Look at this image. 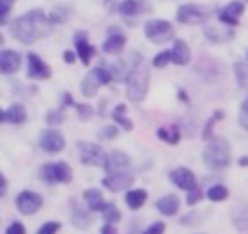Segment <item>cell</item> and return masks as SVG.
Segmentation results:
<instances>
[{"instance_id":"obj_1","label":"cell","mask_w":248,"mask_h":234,"mask_svg":"<svg viewBox=\"0 0 248 234\" xmlns=\"http://www.w3.org/2000/svg\"><path fill=\"white\" fill-rule=\"evenodd\" d=\"M50 31H52V21L43 9H32L18 16L9 27L11 36L23 45H32L39 39H45Z\"/></svg>"},{"instance_id":"obj_2","label":"cell","mask_w":248,"mask_h":234,"mask_svg":"<svg viewBox=\"0 0 248 234\" xmlns=\"http://www.w3.org/2000/svg\"><path fill=\"white\" fill-rule=\"evenodd\" d=\"M131 55L133 57H131V71L126 80V96L129 101L140 103L144 101L147 89H149V66L140 53H131Z\"/></svg>"},{"instance_id":"obj_3","label":"cell","mask_w":248,"mask_h":234,"mask_svg":"<svg viewBox=\"0 0 248 234\" xmlns=\"http://www.w3.org/2000/svg\"><path fill=\"white\" fill-rule=\"evenodd\" d=\"M202 161L211 171H222L231 165V146L223 137H215L202 151Z\"/></svg>"},{"instance_id":"obj_4","label":"cell","mask_w":248,"mask_h":234,"mask_svg":"<svg viewBox=\"0 0 248 234\" xmlns=\"http://www.w3.org/2000/svg\"><path fill=\"white\" fill-rule=\"evenodd\" d=\"M144 34L151 43L155 45H165L169 41H174L176 29L170 21L167 20H149L144 27Z\"/></svg>"},{"instance_id":"obj_5","label":"cell","mask_w":248,"mask_h":234,"mask_svg":"<svg viewBox=\"0 0 248 234\" xmlns=\"http://www.w3.org/2000/svg\"><path fill=\"white\" fill-rule=\"evenodd\" d=\"M39 177L48 185H67L73 179V171L69 163L66 161H53V163H45L39 171Z\"/></svg>"},{"instance_id":"obj_6","label":"cell","mask_w":248,"mask_h":234,"mask_svg":"<svg viewBox=\"0 0 248 234\" xmlns=\"http://www.w3.org/2000/svg\"><path fill=\"white\" fill-rule=\"evenodd\" d=\"M209 7L202 4H183L177 7L176 20L185 25H199V23H206L209 20Z\"/></svg>"},{"instance_id":"obj_7","label":"cell","mask_w":248,"mask_h":234,"mask_svg":"<svg viewBox=\"0 0 248 234\" xmlns=\"http://www.w3.org/2000/svg\"><path fill=\"white\" fill-rule=\"evenodd\" d=\"M77 151L83 165L103 167L105 161H107V156H108L99 144H93V142H85V140L77 142Z\"/></svg>"},{"instance_id":"obj_8","label":"cell","mask_w":248,"mask_h":234,"mask_svg":"<svg viewBox=\"0 0 248 234\" xmlns=\"http://www.w3.org/2000/svg\"><path fill=\"white\" fill-rule=\"evenodd\" d=\"M16 208H18V211H20L21 215L31 217V215L37 213V211L43 208V197L36 192L23 190V192L18 193V197H16Z\"/></svg>"},{"instance_id":"obj_9","label":"cell","mask_w":248,"mask_h":234,"mask_svg":"<svg viewBox=\"0 0 248 234\" xmlns=\"http://www.w3.org/2000/svg\"><path fill=\"white\" fill-rule=\"evenodd\" d=\"M39 147H41L43 151L50 153V155H55V153H61L66 147V139H64V135L59 130L48 128L39 137Z\"/></svg>"},{"instance_id":"obj_10","label":"cell","mask_w":248,"mask_h":234,"mask_svg":"<svg viewBox=\"0 0 248 234\" xmlns=\"http://www.w3.org/2000/svg\"><path fill=\"white\" fill-rule=\"evenodd\" d=\"M27 78L31 80H46L52 77V69L37 53H27Z\"/></svg>"},{"instance_id":"obj_11","label":"cell","mask_w":248,"mask_h":234,"mask_svg":"<svg viewBox=\"0 0 248 234\" xmlns=\"http://www.w3.org/2000/svg\"><path fill=\"white\" fill-rule=\"evenodd\" d=\"M133 179H135L133 174L124 169V171L112 172L108 176H105L103 179H101V185H103L107 190H110V192H121V190H126V188L131 187Z\"/></svg>"},{"instance_id":"obj_12","label":"cell","mask_w":248,"mask_h":234,"mask_svg":"<svg viewBox=\"0 0 248 234\" xmlns=\"http://www.w3.org/2000/svg\"><path fill=\"white\" fill-rule=\"evenodd\" d=\"M169 177H170V181L174 183L177 188H181V190H185V192H191L193 188L199 187L197 176L190 171V169H186V167H177V169L170 171Z\"/></svg>"},{"instance_id":"obj_13","label":"cell","mask_w":248,"mask_h":234,"mask_svg":"<svg viewBox=\"0 0 248 234\" xmlns=\"http://www.w3.org/2000/svg\"><path fill=\"white\" fill-rule=\"evenodd\" d=\"M243 13H245L243 2H241V0H232V2H229V4L218 13V20L222 21L223 25L238 27L239 18L243 16Z\"/></svg>"},{"instance_id":"obj_14","label":"cell","mask_w":248,"mask_h":234,"mask_svg":"<svg viewBox=\"0 0 248 234\" xmlns=\"http://www.w3.org/2000/svg\"><path fill=\"white\" fill-rule=\"evenodd\" d=\"M73 43H75V48H77L78 59L82 61L83 66H89V64H91V59H93L94 53H96V48L89 45L87 32H83V31L75 32V36H73Z\"/></svg>"},{"instance_id":"obj_15","label":"cell","mask_w":248,"mask_h":234,"mask_svg":"<svg viewBox=\"0 0 248 234\" xmlns=\"http://www.w3.org/2000/svg\"><path fill=\"white\" fill-rule=\"evenodd\" d=\"M124 47H126V36H124V32L112 27L103 43V52L110 53V55H117V53L123 52Z\"/></svg>"},{"instance_id":"obj_16","label":"cell","mask_w":248,"mask_h":234,"mask_svg":"<svg viewBox=\"0 0 248 234\" xmlns=\"http://www.w3.org/2000/svg\"><path fill=\"white\" fill-rule=\"evenodd\" d=\"M21 68V55L16 50H2L0 53V69L2 75H15Z\"/></svg>"},{"instance_id":"obj_17","label":"cell","mask_w":248,"mask_h":234,"mask_svg":"<svg viewBox=\"0 0 248 234\" xmlns=\"http://www.w3.org/2000/svg\"><path fill=\"white\" fill-rule=\"evenodd\" d=\"M128 165H129V156L126 155L124 151L115 149V151L108 153V156H107V161H105V165H103V171H107V174H112V172L124 171Z\"/></svg>"},{"instance_id":"obj_18","label":"cell","mask_w":248,"mask_h":234,"mask_svg":"<svg viewBox=\"0 0 248 234\" xmlns=\"http://www.w3.org/2000/svg\"><path fill=\"white\" fill-rule=\"evenodd\" d=\"M151 11V4L147 0H123L119 4V13L123 16H140Z\"/></svg>"},{"instance_id":"obj_19","label":"cell","mask_w":248,"mask_h":234,"mask_svg":"<svg viewBox=\"0 0 248 234\" xmlns=\"http://www.w3.org/2000/svg\"><path fill=\"white\" fill-rule=\"evenodd\" d=\"M27 121V109L21 103H13L7 110H2V123L20 126Z\"/></svg>"},{"instance_id":"obj_20","label":"cell","mask_w":248,"mask_h":234,"mask_svg":"<svg viewBox=\"0 0 248 234\" xmlns=\"http://www.w3.org/2000/svg\"><path fill=\"white\" fill-rule=\"evenodd\" d=\"M231 218L238 231H248V203L239 201L231 209Z\"/></svg>"},{"instance_id":"obj_21","label":"cell","mask_w":248,"mask_h":234,"mask_svg":"<svg viewBox=\"0 0 248 234\" xmlns=\"http://www.w3.org/2000/svg\"><path fill=\"white\" fill-rule=\"evenodd\" d=\"M172 62L177 64V66H185V64L190 62L191 52L190 47L186 45V41L183 39H174V45H172Z\"/></svg>"},{"instance_id":"obj_22","label":"cell","mask_w":248,"mask_h":234,"mask_svg":"<svg viewBox=\"0 0 248 234\" xmlns=\"http://www.w3.org/2000/svg\"><path fill=\"white\" fill-rule=\"evenodd\" d=\"M83 201L87 203V208L93 211V213H96V211H103L105 206H107V203H105L103 199V193L99 192L98 188H87L85 192L82 193Z\"/></svg>"},{"instance_id":"obj_23","label":"cell","mask_w":248,"mask_h":234,"mask_svg":"<svg viewBox=\"0 0 248 234\" xmlns=\"http://www.w3.org/2000/svg\"><path fill=\"white\" fill-rule=\"evenodd\" d=\"M156 209H158V213L165 215V217H174L179 211V199L174 193H169L156 201Z\"/></svg>"},{"instance_id":"obj_24","label":"cell","mask_w":248,"mask_h":234,"mask_svg":"<svg viewBox=\"0 0 248 234\" xmlns=\"http://www.w3.org/2000/svg\"><path fill=\"white\" fill-rule=\"evenodd\" d=\"M71 224L80 231L89 229V225L93 224V211L91 209H83L80 206H75L71 213Z\"/></svg>"},{"instance_id":"obj_25","label":"cell","mask_w":248,"mask_h":234,"mask_svg":"<svg viewBox=\"0 0 248 234\" xmlns=\"http://www.w3.org/2000/svg\"><path fill=\"white\" fill-rule=\"evenodd\" d=\"M99 87H101V82H99L98 75L93 71H89L85 77H83L82 83H80V89H82V94L85 96V98H93V96H96L99 91Z\"/></svg>"},{"instance_id":"obj_26","label":"cell","mask_w":248,"mask_h":234,"mask_svg":"<svg viewBox=\"0 0 248 234\" xmlns=\"http://www.w3.org/2000/svg\"><path fill=\"white\" fill-rule=\"evenodd\" d=\"M158 139L170 146H177L181 142V131H179V126L177 125H170V126H163V128H158L156 131Z\"/></svg>"},{"instance_id":"obj_27","label":"cell","mask_w":248,"mask_h":234,"mask_svg":"<svg viewBox=\"0 0 248 234\" xmlns=\"http://www.w3.org/2000/svg\"><path fill=\"white\" fill-rule=\"evenodd\" d=\"M124 201L128 204L129 209H140L147 201V192L144 188H135V190H129L126 195H124Z\"/></svg>"},{"instance_id":"obj_28","label":"cell","mask_w":248,"mask_h":234,"mask_svg":"<svg viewBox=\"0 0 248 234\" xmlns=\"http://www.w3.org/2000/svg\"><path fill=\"white\" fill-rule=\"evenodd\" d=\"M48 18L52 21V25H61V23H64V21H67L71 18V7L64 4L57 5V7L52 9V13L48 15Z\"/></svg>"},{"instance_id":"obj_29","label":"cell","mask_w":248,"mask_h":234,"mask_svg":"<svg viewBox=\"0 0 248 234\" xmlns=\"http://www.w3.org/2000/svg\"><path fill=\"white\" fill-rule=\"evenodd\" d=\"M112 117H114V121L117 123V125L123 126V130H126V131L133 130V123H131V119L126 117V105L124 103L115 105L114 112H112Z\"/></svg>"},{"instance_id":"obj_30","label":"cell","mask_w":248,"mask_h":234,"mask_svg":"<svg viewBox=\"0 0 248 234\" xmlns=\"http://www.w3.org/2000/svg\"><path fill=\"white\" fill-rule=\"evenodd\" d=\"M206 197L211 203H223L229 199V188L223 187V185H213V187L207 188Z\"/></svg>"},{"instance_id":"obj_31","label":"cell","mask_w":248,"mask_h":234,"mask_svg":"<svg viewBox=\"0 0 248 234\" xmlns=\"http://www.w3.org/2000/svg\"><path fill=\"white\" fill-rule=\"evenodd\" d=\"M204 34H206V37L211 43H225L234 36V31L229 29L227 32L222 34V32H218V29H215V27H204Z\"/></svg>"},{"instance_id":"obj_32","label":"cell","mask_w":248,"mask_h":234,"mask_svg":"<svg viewBox=\"0 0 248 234\" xmlns=\"http://www.w3.org/2000/svg\"><path fill=\"white\" fill-rule=\"evenodd\" d=\"M220 119H223V112L222 110H215V114H213L211 117L207 119L206 125H204V130H202V140L209 142L215 139V135H213V128H215V123Z\"/></svg>"},{"instance_id":"obj_33","label":"cell","mask_w":248,"mask_h":234,"mask_svg":"<svg viewBox=\"0 0 248 234\" xmlns=\"http://www.w3.org/2000/svg\"><path fill=\"white\" fill-rule=\"evenodd\" d=\"M234 77H236V82L241 89H245L248 85V64L247 62H236L234 64Z\"/></svg>"},{"instance_id":"obj_34","label":"cell","mask_w":248,"mask_h":234,"mask_svg":"<svg viewBox=\"0 0 248 234\" xmlns=\"http://www.w3.org/2000/svg\"><path fill=\"white\" fill-rule=\"evenodd\" d=\"M110 71H112V77H114V80L121 82V80H128L131 68H128V64L124 62V61H117L114 66H110Z\"/></svg>"},{"instance_id":"obj_35","label":"cell","mask_w":248,"mask_h":234,"mask_svg":"<svg viewBox=\"0 0 248 234\" xmlns=\"http://www.w3.org/2000/svg\"><path fill=\"white\" fill-rule=\"evenodd\" d=\"M101 215H103L105 224H117V222L121 220V211L117 209V206H115L114 203L107 204L105 209L101 211Z\"/></svg>"},{"instance_id":"obj_36","label":"cell","mask_w":248,"mask_h":234,"mask_svg":"<svg viewBox=\"0 0 248 234\" xmlns=\"http://www.w3.org/2000/svg\"><path fill=\"white\" fill-rule=\"evenodd\" d=\"M75 109H77V115H78V119L82 121V123H87L89 119H93V115H94V109L91 107V105L87 103H75L73 105Z\"/></svg>"},{"instance_id":"obj_37","label":"cell","mask_w":248,"mask_h":234,"mask_svg":"<svg viewBox=\"0 0 248 234\" xmlns=\"http://www.w3.org/2000/svg\"><path fill=\"white\" fill-rule=\"evenodd\" d=\"M64 109H57V110H50L46 115H45V121H46L48 126H59L62 125V121H64Z\"/></svg>"},{"instance_id":"obj_38","label":"cell","mask_w":248,"mask_h":234,"mask_svg":"<svg viewBox=\"0 0 248 234\" xmlns=\"http://www.w3.org/2000/svg\"><path fill=\"white\" fill-rule=\"evenodd\" d=\"M169 62H172V52L170 50H163V52H160L155 59H153V66H155V68H160V69L165 68Z\"/></svg>"},{"instance_id":"obj_39","label":"cell","mask_w":248,"mask_h":234,"mask_svg":"<svg viewBox=\"0 0 248 234\" xmlns=\"http://www.w3.org/2000/svg\"><path fill=\"white\" fill-rule=\"evenodd\" d=\"M117 135H119V130H117V126L107 125L103 130H99L98 139H99V140H114Z\"/></svg>"},{"instance_id":"obj_40","label":"cell","mask_w":248,"mask_h":234,"mask_svg":"<svg viewBox=\"0 0 248 234\" xmlns=\"http://www.w3.org/2000/svg\"><path fill=\"white\" fill-rule=\"evenodd\" d=\"M202 222V213L201 211H190L188 215H185L181 218V225H191V227H197V225Z\"/></svg>"},{"instance_id":"obj_41","label":"cell","mask_w":248,"mask_h":234,"mask_svg":"<svg viewBox=\"0 0 248 234\" xmlns=\"http://www.w3.org/2000/svg\"><path fill=\"white\" fill-rule=\"evenodd\" d=\"M94 73L98 75L101 85H108V83L114 80V77H112V71H110V69H107V68H101V66L94 68Z\"/></svg>"},{"instance_id":"obj_42","label":"cell","mask_w":248,"mask_h":234,"mask_svg":"<svg viewBox=\"0 0 248 234\" xmlns=\"http://www.w3.org/2000/svg\"><path fill=\"white\" fill-rule=\"evenodd\" d=\"M59 229H61V222H46V224H43L39 229H37L36 234H57Z\"/></svg>"},{"instance_id":"obj_43","label":"cell","mask_w":248,"mask_h":234,"mask_svg":"<svg viewBox=\"0 0 248 234\" xmlns=\"http://www.w3.org/2000/svg\"><path fill=\"white\" fill-rule=\"evenodd\" d=\"M202 197H204V192H202L201 188L197 187V188H193L191 192H188V197H186V204H188V206H195L197 203H201Z\"/></svg>"},{"instance_id":"obj_44","label":"cell","mask_w":248,"mask_h":234,"mask_svg":"<svg viewBox=\"0 0 248 234\" xmlns=\"http://www.w3.org/2000/svg\"><path fill=\"white\" fill-rule=\"evenodd\" d=\"M239 126L248 131V98L241 103V109H239Z\"/></svg>"},{"instance_id":"obj_45","label":"cell","mask_w":248,"mask_h":234,"mask_svg":"<svg viewBox=\"0 0 248 234\" xmlns=\"http://www.w3.org/2000/svg\"><path fill=\"white\" fill-rule=\"evenodd\" d=\"M16 0H0V18H2V25H5V18L9 16L11 7Z\"/></svg>"},{"instance_id":"obj_46","label":"cell","mask_w":248,"mask_h":234,"mask_svg":"<svg viewBox=\"0 0 248 234\" xmlns=\"http://www.w3.org/2000/svg\"><path fill=\"white\" fill-rule=\"evenodd\" d=\"M144 234H165V224L163 222H155L144 231Z\"/></svg>"},{"instance_id":"obj_47","label":"cell","mask_w":248,"mask_h":234,"mask_svg":"<svg viewBox=\"0 0 248 234\" xmlns=\"http://www.w3.org/2000/svg\"><path fill=\"white\" fill-rule=\"evenodd\" d=\"M5 234H27L25 225L21 224V222H13V224L5 229Z\"/></svg>"},{"instance_id":"obj_48","label":"cell","mask_w":248,"mask_h":234,"mask_svg":"<svg viewBox=\"0 0 248 234\" xmlns=\"http://www.w3.org/2000/svg\"><path fill=\"white\" fill-rule=\"evenodd\" d=\"M75 105V101H73V96H71V93H62L61 94V109H64L66 110L67 107H73Z\"/></svg>"},{"instance_id":"obj_49","label":"cell","mask_w":248,"mask_h":234,"mask_svg":"<svg viewBox=\"0 0 248 234\" xmlns=\"http://www.w3.org/2000/svg\"><path fill=\"white\" fill-rule=\"evenodd\" d=\"M62 59H64V62L73 64V62H75V61H77V59H78V55H77V53L69 52V50H66V52L62 53Z\"/></svg>"},{"instance_id":"obj_50","label":"cell","mask_w":248,"mask_h":234,"mask_svg":"<svg viewBox=\"0 0 248 234\" xmlns=\"http://www.w3.org/2000/svg\"><path fill=\"white\" fill-rule=\"evenodd\" d=\"M101 234H117V229H115L114 224H105L101 227Z\"/></svg>"},{"instance_id":"obj_51","label":"cell","mask_w":248,"mask_h":234,"mask_svg":"<svg viewBox=\"0 0 248 234\" xmlns=\"http://www.w3.org/2000/svg\"><path fill=\"white\" fill-rule=\"evenodd\" d=\"M5 190H7V181L4 176H0V195H2V199L5 197Z\"/></svg>"},{"instance_id":"obj_52","label":"cell","mask_w":248,"mask_h":234,"mask_svg":"<svg viewBox=\"0 0 248 234\" xmlns=\"http://www.w3.org/2000/svg\"><path fill=\"white\" fill-rule=\"evenodd\" d=\"M238 165L239 167H248V156H241L238 160Z\"/></svg>"},{"instance_id":"obj_53","label":"cell","mask_w":248,"mask_h":234,"mask_svg":"<svg viewBox=\"0 0 248 234\" xmlns=\"http://www.w3.org/2000/svg\"><path fill=\"white\" fill-rule=\"evenodd\" d=\"M179 98H181V101H188V98H186V93H185V91H179Z\"/></svg>"},{"instance_id":"obj_54","label":"cell","mask_w":248,"mask_h":234,"mask_svg":"<svg viewBox=\"0 0 248 234\" xmlns=\"http://www.w3.org/2000/svg\"><path fill=\"white\" fill-rule=\"evenodd\" d=\"M245 2H248V0H245Z\"/></svg>"}]
</instances>
